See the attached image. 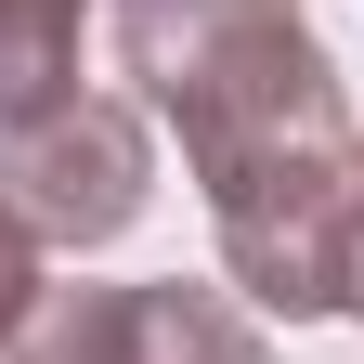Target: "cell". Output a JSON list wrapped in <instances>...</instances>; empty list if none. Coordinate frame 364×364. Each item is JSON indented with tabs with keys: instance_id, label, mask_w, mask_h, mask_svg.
<instances>
[{
	"instance_id": "obj_1",
	"label": "cell",
	"mask_w": 364,
	"mask_h": 364,
	"mask_svg": "<svg viewBox=\"0 0 364 364\" xmlns=\"http://www.w3.org/2000/svg\"><path fill=\"white\" fill-rule=\"evenodd\" d=\"M105 39H117V78L144 91V117L182 130L196 196L260 156L351 144L338 65L299 0H105Z\"/></svg>"
},
{
	"instance_id": "obj_2",
	"label": "cell",
	"mask_w": 364,
	"mask_h": 364,
	"mask_svg": "<svg viewBox=\"0 0 364 364\" xmlns=\"http://www.w3.org/2000/svg\"><path fill=\"white\" fill-rule=\"evenodd\" d=\"M208 235L260 312H287V326L351 312V144H299V156L208 182Z\"/></svg>"
},
{
	"instance_id": "obj_3",
	"label": "cell",
	"mask_w": 364,
	"mask_h": 364,
	"mask_svg": "<svg viewBox=\"0 0 364 364\" xmlns=\"http://www.w3.org/2000/svg\"><path fill=\"white\" fill-rule=\"evenodd\" d=\"M0 208H14L39 247H65V260L117 247L130 221L156 208V130H144V105L78 91V105L0 130Z\"/></svg>"
},
{
	"instance_id": "obj_4",
	"label": "cell",
	"mask_w": 364,
	"mask_h": 364,
	"mask_svg": "<svg viewBox=\"0 0 364 364\" xmlns=\"http://www.w3.org/2000/svg\"><path fill=\"white\" fill-rule=\"evenodd\" d=\"M117 364H273L235 287H130V351Z\"/></svg>"
},
{
	"instance_id": "obj_5",
	"label": "cell",
	"mask_w": 364,
	"mask_h": 364,
	"mask_svg": "<svg viewBox=\"0 0 364 364\" xmlns=\"http://www.w3.org/2000/svg\"><path fill=\"white\" fill-rule=\"evenodd\" d=\"M78 53H91V0H0V130L78 105Z\"/></svg>"
},
{
	"instance_id": "obj_6",
	"label": "cell",
	"mask_w": 364,
	"mask_h": 364,
	"mask_svg": "<svg viewBox=\"0 0 364 364\" xmlns=\"http://www.w3.org/2000/svg\"><path fill=\"white\" fill-rule=\"evenodd\" d=\"M0 351L14 364H117L130 351V287H39V312Z\"/></svg>"
},
{
	"instance_id": "obj_7",
	"label": "cell",
	"mask_w": 364,
	"mask_h": 364,
	"mask_svg": "<svg viewBox=\"0 0 364 364\" xmlns=\"http://www.w3.org/2000/svg\"><path fill=\"white\" fill-rule=\"evenodd\" d=\"M39 260H53V247H39V235H26V221H14V208H0V338H14V326H26V312H39V287H53V273H39Z\"/></svg>"
},
{
	"instance_id": "obj_8",
	"label": "cell",
	"mask_w": 364,
	"mask_h": 364,
	"mask_svg": "<svg viewBox=\"0 0 364 364\" xmlns=\"http://www.w3.org/2000/svg\"><path fill=\"white\" fill-rule=\"evenodd\" d=\"M351 312H364V130H351Z\"/></svg>"
}]
</instances>
